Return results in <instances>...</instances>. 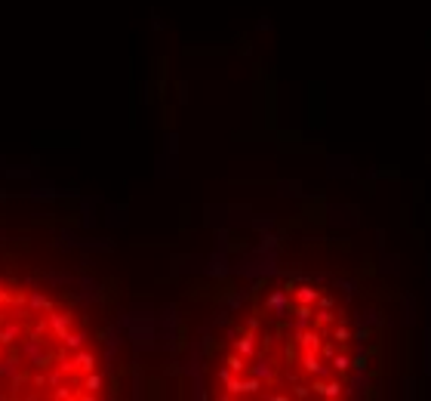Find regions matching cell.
<instances>
[{"mask_svg": "<svg viewBox=\"0 0 431 401\" xmlns=\"http://www.w3.org/2000/svg\"><path fill=\"white\" fill-rule=\"evenodd\" d=\"M358 374V330L342 300L314 281L265 284L228 327L213 364L222 398H342Z\"/></svg>", "mask_w": 431, "mask_h": 401, "instance_id": "cell-1", "label": "cell"}, {"mask_svg": "<svg viewBox=\"0 0 431 401\" xmlns=\"http://www.w3.org/2000/svg\"><path fill=\"white\" fill-rule=\"evenodd\" d=\"M105 377L80 315L43 290L0 284V398L86 401Z\"/></svg>", "mask_w": 431, "mask_h": 401, "instance_id": "cell-2", "label": "cell"}]
</instances>
